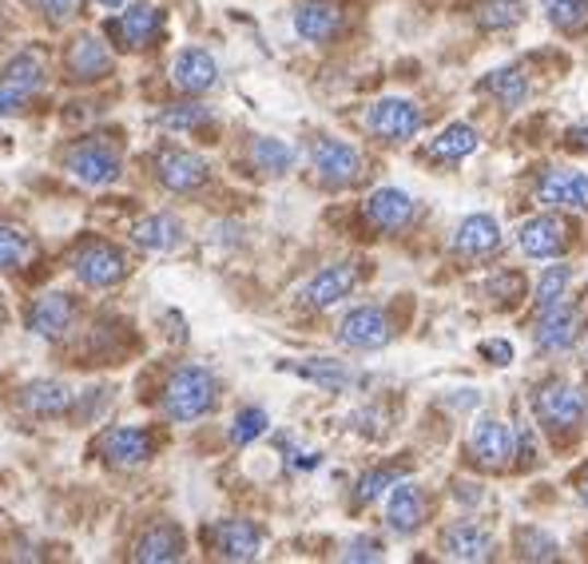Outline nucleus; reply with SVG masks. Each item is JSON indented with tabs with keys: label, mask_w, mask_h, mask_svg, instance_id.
<instances>
[{
	"label": "nucleus",
	"mask_w": 588,
	"mask_h": 564,
	"mask_svg": "<svg viewBox=\"0 0 588 564\" xmlns=\"http://www.w3.org/2000/svg\"><path fill=\"white\" fill-rule=\"evenodd\" d=\"M219 402V378L208 366H179L164 386V413L167 422L191 425L208 418Z\"/></svg>",
	"instance_id": "f257e3e1"
},
{
	"label": "nucleus",
	"mask_w": 588,
	"mask_h": 564,
	"mask_svg": "<svg viewBox=\"0 0 588 564\" xmlns=\"http://www.w3.org/2000/svg\"><path fill=\"white\" fill-rule=\"evenodd\" d=\"M533 413L545 430L565 434V430H577L588 418V393L577 390V386H568V381L553 378L533 393Z\"/></svg>",
	"instance_id": "f03ea898"
},
{
	"label": "nucleus",
	"mask_w": 588,
	"mask_h": 564,
	"mask_svg": "<svg viewBox=\"0 0 588 564\" xmlns=\"http://www.w3.org/2000/svg\"><path fill=\"white\" fill-rule=\"evenodd\" d=\"M422 108H418L414 99H402V96H386L378 99L366 116V128L386 143H405L414 140L418 131H422Z\"/></svg>",
	"instance_id": "7ed1b4c3"
},
{
	"label": "nucleus",
	"mask_w": 588,
	"mask_h": 564,
	"mask_svg": "<svg viewBox=\"0 0 588 564\" xmlns=\"http://www.w3.org/2000/svg\"><path fill=\"white\" fill-rule=\"evenodd\" d=\"M390 338H393V322L381 306H358V310H350L342 318V326H338V342L346 350H358V354L390 346Z\"/></svg>",
	"instance_id": "20e7f679"
},
{
	"label": "nucleus",
	"mask_w": 588,
	"mask_h": 564,
	"mask_svg": "<svg viewBox=\"0 0 588 564\" xmlns=\"http://www.w3.org/2000/svg\"><path fill=\"white\" fill-rule=\"evenodd\" d=\"M155 179L175 191V196H187V191H199L208 184V160L196 152H184V148H164L155 155Z\"/></svg>",
	"instance_id": "39448f33"
},
{
	"label": "nucleus",
	"mask_w": 588,
	"mask_h": 564,
	"mask_svg": "<svg viewBox=\"0 0 588 564\" xmlns=\"http://www.w3.org/2000/svg\"><path fill=\"white\" fill-rule=\"evenodd\" d=\"M155 437L140 425H116L108 434L99 437V454L111 469H140L152 461Z\"/></svg>",
	"instance_id": "423d86ee"
},
{
	"label": "nucleus",
	"mask_w": 588,
	"mask_h": 564,
	"mask_svg": "<svg viewBox=\"0 0 588 564\" xmlns=\"http://www.w3.org/2000/svg\"><path fill=\"white\" fill-rule=\"evenodd\" d=\"M580 326H585L580 306H568L565 298H561V303H553V306H541L533 338L545 354H561V350H568L580 338Z\"/></svg>",
	"instance_id": "0eeeda50"
},
{
	"label": "nucleus",
	"mask_w": 588,
	"mask_h": 564,
	"mask_svg": "<svg viewBox=\"0 0 588 564\" xmlns=\"http://www.w3.org/2000/svg\"><path fill=\"white\" fill-rule=\"evenodd\" d=\"M310 163H315V172L322 184L330 187H350L362 179V155L342 140H318L310 148Z\"/></svg>",
	"instance_id": "6e6552de"
},
{
	"label": "nucleus",
	"mask_w": 588,
	"mask_h": 564,
	"mask_svg": "<svg viewBox=\"0 0 588 564\" xmlns=\"http://www.w3.org/2000/svg\"><path fill=\"white\" fill-rule=\"evenodd\" d=\"M72 271H77V279L84 282V286H92V291H108V286L128 279V259H124V250L108 247V243H96V247L80 250L77 262H72Z\"/></svg>",
	"instance_id": "1a4fd4ad"
},
{
	"label": "nucleus",
	"mask_w": 588,
	"mask_h": 564,
	"mask_svg": "<svg viewBox=\"0 0 588 564\" xmlns=\"http://www.w3.org/2000/svg\"><path fill=\"white\" fill-rule=\"evenodd\" d=\"M358 267L354 262H334V267H327V271H318L315 279L303 286V303L310 306V310H330V306H338L342 298H350V291L358 286Z\"/></svg>",
	"instance_id": "9d476101"
},
{
	"label": "nucleus",
	"mask_w": 588,
	"mask_h": 564,
	"mask_svg": "<svg viewBox=\"0 0 588 564\" xmlns=\"http://www.w3.org/2000/svg\"><path fill=\"white\" fill-rule=\"evenodd\" d=\"M513 449H517V437H513L509 425L497 422V418H481V422L473 425V434H469V454L478 457L485 469H505Z\"/></svg>",
	"instance_id": "9b49d317"
},
{
	"label": "nucleus",
	"mask_w": 588,
	"mask_h": 564,
	"mask_svg": "<svg viewBox=\"0 0 588 564\" xmlns=\"http://www.w3.org/2000/svg\"><path fill=\"white\" fill-rule=\"evenodd\" d=\"M68 175L80 179L87 187H111L120 179V155L108 152V148H99V143H87V148H77V152L64 160Z\"/></svg>",
	"instance_id": "f8f14e48"
},
{
	"label": "nucleus",
	"mask_w": 588,
	"mask_h": 564,
	"mask_svg": "<svg viewBox=\"0 0 588 564\" xmlns=\"http://www.w3.org/2000/svg\"><path fill=\"white\" fill-rule=\"evenodd\" d=\"M442 553H446L449 561H466V564L493 561L497 541H493L490 529H481V525H473V521H458L442 532Z\"/></svg>",
	"instance_id": "ddd939ff"
},
{
	"label": "nucleus",
	"mask_w": 588,
	"mask_h": 564,
	"mask_svg": "<svg viewBox=\"0 0 588 564\" xmlns=\"http://www.w3.org/2000/svg\"><path fill=\"white\" fill-rule=\"evenodd\" d=\"M386 525L398 537H414L425 525V493L414 481H393L390 501H386Z\"/></svg>",
	"instance_id": "4468645a"
},
{
	"label": "nucleus",
	"mask_w": 588,
	"mask_h": 564,
	"mask_svg": "<svg viewBox=\"0 0 588 564\" xmlns=\"http://www.w3.org/2000/svg\"><path fill=\"white\" fill-rule=\"evenodd\" d=\"M410 219H414V199L405 196L402 187H378V191L366 199V223L386 231V235L410 227Z\"/></svg>",
	"instance_id": "2eb2a0df"
},
{
	"label": "nucleus",
	"mask_w": 588,
	"mask_h": 564,
	"mask_svg": "<svg viewBox=\"0 0 588 564\" xmlns=\"http://www.w3.org/2000/svg\"><path fill=\"white\" fill-rule=\"evenodd\" d=\"M565 223L556 215H533L525 219L521 231H517V247L529 255V259H556L565 250Z\"/></svg>",
	"instance_id": "dca6fc26"
},
{
	"label": "nucleus",
	"mask_w": 588,
	"mask_h": 564,
	"mask_svg": "<svg viewBox=\"0 0 588 564\" xmlns=\"http://www.w3.org/2000/svg\"><path fill=\"white\" fill-rule=\"evenodd\" d=\"M187 231L175 215H143L131 223V243L148 255H172L175 247H184Z\"/></svg>",
	"instance_id": "f3484780"
},
{
	"label": "nucleus",
	"mask_w": 588,
	"mask_h": 564,
	"mask_svg": "<svg viewBox=\"0 0 588 564\" xmlns=\"http://www.w3.org/2000/svg\"><path fill=\"white\" fill-rule=\"evenodd\" d=\"M537 199L545 207H577V211H588V175L553 167V172L541 175Z\"/></svg>",
	"instance_id": "a211bd4d"
},
{
	"label": "nucleus",
	"mask_w": 588,
	"mask_h": 564,
	"mask_svg": "<svg viewBox=\"0 0 588 564\" xmlns=\"http://www.w3.org/2000/svg\"><path fill=\"white\" fill-rule=\"evenodd\" d=\"M215 553L223 561H255L262 553V529L255 521L231 517L215 525Z\"/></svg>",
	"instance_id": "6ab92c4d"
},
{
	"label": "nucleus",
	"mask_w": 588,
	"mask_h": 564,
	"mask_svg": "<svg viewBox=\"0 0 588 564\" xmlns=\"http://www.w3.org/2000/svg\"><path fill=\"white\" fill-rule=\"evenodd\" d=\"M172 80H175V87H179V92H191V96H199V92H211V87L219 84L215 56L203 52V48H184V52L175 56Z\"/></svg>",
	"instance_id": "aec40b11"
},
{
	"label": "nucleus",
	"mask_w": 588,
	"mask_h": 564,
	"mask_svg": "<svg viewBox=\"0 0 588 564\" xmlns=\"http://www.w3.org/2000/svg\"><path fill=\"white\" fill-rule=\"evenodd\" d=\"M72 322H77V303L60 291L40 294L33 310H28V330L40 338H60Z\"/></svg>",
	"instance_id": "412c9836"
},
{
	"label": "nucleus",
	"mask_w": 588,
	"mask_h": 564,
	"mask_svg": "<svg viewBox=\"0 0 588 564\" xmlns=\"http://www.w3.org/2000/svg\"><path fill=\"white\" fill-rule=\"evenodd\" d=\"M454 247L466 259H490L493 250L502 247V227L493 215H466L458 223V235H454Z\"/></svg>",
	"instance_id": "4be33fe9"
},
{
	"label": "nucleus",
	"mask_w": 588,
	"mask_h": 564,
	"mask_svg": "<svg viewBox=\"0 0 588 564\" xmlns=\"http://www.w3.org/2000/svg\"><path fill=\"white\" fill-rule=\"evenodd\" d=\"M72 402H77V393L60 378H36L21 390V406L33 418H60Z\"/></svg>",
	"instance_id": "5701e85b"
},
{
	"label": "nucleus",
	"mask_w": 588,
	"mask_h": 564,
	"mask_svg": "<svg viewBox=\"0 0 588 564\" xmlns=\"http://www.w3.org/2000/svg\"><path fill=\"white\" fill-rule=\"evenodd\" d=\"M338 28H342V12L330 0H310V4L294 12V33L303 36L306 44H327Z\"/></svg>",
	"instance_id": "b1692460"
},
{
	"label": "nucleus",
	"mask_w": 588,
	"mask_h": 564,
	"mask_svg": "<svg viewBox=\"0 0 588 564\" xmlns=\"http://www.w3.org/2000/svg\"><path fill=\"white\" fill-rule=\"evenodd\" d=\"M131 556L140 564H172L184 556V532L175 529V525H152V529L143 532Z\"/></svg>",
	"instance_id": "393cba45"
},
{
	"label": "nucleus",
	"mask_w": 588,
	"mask_h": 564,
	"mask_svg": "<svg viewBox=\"0 0 588 564\" xmlns=\"http://www.w3.org/2000/svg\"><path fill=\"white\" fill-rule=\"evenodd\" d=\"M160 24H164V12L160 9H152V4H131L120 21L111 24V33L120 36L128 48H148V44L155 40V33H160Z\"/></svg>",
	"instance_id": "a878e982"
},
{
	"label": "nucleus",
	"mask_w": 588,
	"mask_h": 564,
	"mask_svg": "<svg viewBox=\"0 0 588 564\" xmlns=\"http://www.w3.org/2000/svg\"><path fill=\"white\" fill-rule=\"evenodd\" d=\"M68 72L77 80H99L111 72V56L108 48L96 40V36H80L72 44V52H68Z\"/></svg>",
	"instance_id": "bb28decb"
},
{
	"label": "nucleus",
	"mask_w": 588,
	"mask_h": 564,
	"mask_svg": "<svg viewBox=\"0 0 588 564\" xmlns=\"http://www.w3.org/2000/svg\"><path fill=\"white\" fill-rule=\"evenodd\" d=\"M44 60L33 52H16L9 64L0 68V87H9V92H21V96H33L44 87Z\"/></svg>",
	"instance_id": "cd10ccee"
},
{
	"label": "nucleus",
	"mask_w": 588,
	"mask_h": 564,
	"mask_svg": "<svg viewBox=\"0 0 588 564\" xmlns=\"http://www.w3.org/2000/svg\"><path fill=\"white\" fill-rule=\"evenodd\" d=\"M481 148V136L478 128H469V124H449L434 143H430V155L442 163H461Z\"/></svg>",
	"instance_id": "c85d7f7f"
},
{
	"label": "nucleus",
	"mask_w": 588,
	"mask_h": 564,
	"mask_svg": "<svg viewBox=\"0 0 588 564\" xmlns=\"http://www.w3.org/2000/svg\"><path fill=\"white\" fill-rule=\"evenodd\" d=\"M283 369L298 374V378L315 381L322 390H346L350 381H354V369H346L342 362H330V359H310V362H283Z\"/></svg>",
	"instance_id": "c756f323"
},
{
	"label": "nucleus",
	"mask_w": 588,
	"mask_h": 564,
	"mask_svg": "<svg viewBox=\"0 0 588 564\" xmlns=\"http://www.w3.org/2000/svg\"><path fill=\"white\" fill-rule=\"evenodd\" d=\"M481 92H490L502 108H521L525 96H529V77H525L521 68H497L490 77L481 80Z\"/></svg>",
	"instance_id": "7c9ffc66"
},
{
	"label": "nucleus",
	"mask_w": 588,
	"mask_h": 564,
	"mask_svg": "<svg viewBox=\"0 0 588 564\" xmlns=\"http://www.w3.org/2000/svg\"><path fill=\"white\" fill-rule=\"evenodd\" d=\"M525 16L521 0H481L478 4V24L485 33H505V28H517Z\"/></svg>",
	"instance_id": "2f4dec72"
},
{
	"label": "nucleus",
	"mask_w": 588,
	"mask_h": 564,
	"mask_svg": "<svg viewBox=\"0 0 588 564\" xmlns=\"http://www.w3.org/2000/svg\"><path fill=\"white\" fill-rule=\"evenodd\" d=\"M251 160L262 175H286L294 167V152L283 140H271V136H259L251 143Z\"/></svg>",
	"instance_id": "473e14b6"
},
{
	"label": "nucleus",
	"mask_w": 588,
	"mask_h": 564,
	"mask_svg": "<svg viewBox=\"0 0 588 564\" xmlns=\"http://www.w3.org/2000/svg\"><path fill=\"white\" fill-rule=\"evenodd\" d=\"M28 255H33V239L16 223H0V274L16 271L21 262H28Z\"/></svg>",
	"instance_id": "72a5a7b5"
},
{
	"label": "nucleus",
	"mask_w": 588,
	"mask_h": 564,
	"mask_svg": "<svg viewBox=\"0 0 588 564\" xmlns=\"http://www.w3.org/2000/svg\"><path fill=\"white\" fill-rule=\"evenodd\" d=\"M541 9L561 33H580L588 24V0H541Z\"/></svg>",
	"instance_id": "f704fd0d"
},
{
	"label": "nucleus",
	"mask_w": 588,
	"mask_h": 564,
	"mask_svg": "<svg viewBox=\"0 0 588 564\" xmlns=\"http://www.w3.org/2000/svg\"><path fill=\"white\" fill-rule=\"evenodd\" d=\"M568 282H573V267H565V262L549 267V271L541 274V282H537V306L561 303V298L568 294Z\"/></svg>",
	"instance_id": "c9c22d12"
},
{
	"label": "nucleus",
	"mask_w": 588,
	"mask_h": 564,
	"mask_svg": "<svg viewBox=\"0 0 588 564\" xmlns=\"http://www.w3.org/2000/svg\"><path fill=\"white\" fill-rule=\"evenodd\" d=\"M267 425H271V418H267V410H259V406H247V410L231 422V442L235 445H251L255 437L267 434Z\"/></svg>",
	"instance_id": "e433bc0d"
},
{
	"label": "nucleus",
	"mask_w": 588,
	"mask_h": 564,
	"mask_svg": "<svg viewBox=\"0 0 588 564\" xmlns=\"http://www.w3.org/2000/svg\"><path fill=\"white\" fill-rule=\"evenodd\" d=\"M517 549H521V561H556V556H561L556 541L541 529H521V532H517Z\"/></svg>",
	"instance_id": "4c0bfd02"
},
{
	"label": "nucleus",
	"mask_w": 588,
	"mask_h": 564,
	"mask_svg": "<svg viewBox=\"0 0 588 564\" xmlns=\"http://www.w3.org/2000/svg\"><path fill=\"white\" fill-rule=\"evenodd\" d=\"M211 111L203 108V104H175V108H167L164 116H160V124L172 131H187V128H199V124H208Z\"/></svg>",
	"instance_id": "58836bf2"
},
{
	"label": "nucleus",
	"mask_w": 588,
	"mask_h": 564,
	"mask_svg": "<svg viewBox=\"0 0 588 564\" xmlns=\"http://www.w3.org/2000/svg\"><path fill=\"white\" fill-rule=\"evenodd\" d=\"M393 481H402V469H371V473L358 481V493H354V497H358V505H371V501H378Z\"/></svg>",
	"instance_id": "ea45409f"
},
{
	"label": "nucleus",
	"mask_w": 588,
	"mask_h": 564,
	"mask_svg": "<svg viewBox=\"0 0 588 564\" xmlns=\"http://www.w3.org/2000/svg\"><path fill=\"white\" fill-rule=\"evenodd\" d=\"M381 541L378 537H358V541L346 544V553H342V561H381Z\"/></svg>",
	"instance_id": "a19ab883"
},
{
	"label": "nucleus",
	"mask_w": 588,
	"mask_h": 564,
	"mask_svg": "<svg viewBox=\"0 0 588 564\" xmlns=\"http://www.w3.org/2000/svg\"><path fill=\"white\" fill-rule=\"evenodd\" d=\"M481 354L493 362V366H509L513 362V346L505 338H493V342H481Z\"/></svg>",
	"instance_id": "79ce46f5"
},
{
	"label": "nucleus",
	"mask_w": 588,
	"mask_h": 564,
	"mask_svg": "<svg viewBox=\"0 0 588 564\" xmlns=\"http://www.w3.org/2000/svg\"><path fill=\"white\" fill-rule=\"evenodd\" d=\"M40 9L52 24H64L72 16V9H77V0H40Z\"/></svg>",
	"instance_id": "37998d69"
},
{
	"label": "nucleus",
	"mask_w": 588,
	"mask_h": 564,
	"mask_svg": "<svg viewBox=\"0 0 588 564\" xmlns=\"http://www.w3.org/2000/svg\"><path fill=\"white\" fill-rule=\"evenodd\" d=\"M24 99H28V96H21V92H9V87H0V116H21Z\"/></svg>",
	"instance_id": "c03bdc74"
},
{
	"label": "nucleus",
	"mask_w": 588,
	"mask_h": 564,
	"mask_svg": "<svg viewBox=\"0 0 588 564\" xmlns=\"http://www.w3.org/2000/svg\"><path fill=\"white\" fill-rule=\"evenodd\" d=\"M577 152H588V124H577V128H568V136H565Z\"/></svg>",
	"instance_id": "a18cd8bd"
},
{
	"label": "nucleus",
	"mask_w": 588,
	"mask_h": 564,
	"mask_svg": "<svg viewBox=\"0 0 588 564\" xmlns=\"http://www.w3.org/2000/svg\"><path fill=\"white\" fill-rule=\"evenodd\" d=\"M580 501H585V505H588V469H585V473H580Z\"/></svg>",
	"instance_id": "49530a36"
},
{
	"label": "nucleus",
	"mask_w": 588,
	"mask_h": 564,
	"mask_svg": "<svg viewBox=\"0 0 588 564\" xmlns=\"http://www.w3.org/2000/svg\"><path fill=\"white\" fill-rule=\"evenodd\" d=\"M96 4H104V9H120V4H128V0H96Z\"/></svg>",
	"instance_id": "de8ad7c7"
}]
</instances>
